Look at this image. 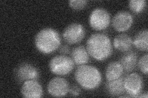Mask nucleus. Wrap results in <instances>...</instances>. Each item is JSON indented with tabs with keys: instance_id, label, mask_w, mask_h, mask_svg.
Instances as JSON below:
<instances>
[{
	"instance_id": "obj_1",
	"label": "nucleus",
	"mask_w": 148,
	"mask_h": 98,
	"mask_svg": "<svg viewBox=\"0 0 148 98\" xmlns=\"http://www.w3.org/2000/svg\"><path fill=\"white\" fill-rule=\"evenodd\" d=\"M86 50L92 58L102 62L112 55V44L108 36L103 33H95L86 41Z\"/></svg>"
},
{
	"instance_id": "obj_2",
	"label": "nucleus",
	"mask_w": 148,
	"mask_h": 98,
	"mask_svg": "<svg viewBox=\"0 0 148 98\" xmlns=\"http://www.w3.org/2000/svg\"><path fill=\"white\" fill-rule=\"evenodd\" d=\"M74 77L79 85L86 90H94L102 82L99 70L91 65H81L76 69Z\"/></svg>"
},
{
	"instance_id": "obj_3",
	"label": "nucleus",
	"mask_w": 148,
	"mask_h": 98,
	"mask_svg": "<svg viewBox=\"0 0 148 98\" xmlns=\"http://www.w3.org/2000/svg\"><path fill=\"white\" fill-rule=\"evenodd\" d=\"M61 39L59 32L52 28H45L40 30L35 36V44L40 52L49 54L59 49Z\"/></svg>"
},
{
	"instance_id": "obj_4",
	"label": "nucleus",
	"mask_w": 148,
	"mask_h": 98,
	"mask_svg": "<svg viewBox=\"0 0 148 98\" xmlns=\"http://www.w3.org/2000/svg\"><path fill=\"white\" fill-rule=\"evenodd\" d=\"M50 71L57 76H67L74 68V63L71 58L65 55L53 57L49 63Z\"/></svg>"
},
{
	"instance_id": "obj_5",
	"label": "nucleus",
	"mask_w": 148,
	"mask_h": 98,
	"mask_svg": "<svg viewBox=\"0 0 148 98\" xmlns=\"http://www.w3.org/2000/svg\"><path fill=\"white\" fill-rule=\"evenodd\" d=\"M110 15L108 10L103 7H96L92 10L89 17V23L92 29L103 31L109 26Z\"/></svg>"
},
{
	"instance_id": "obj_6",
	"label": "nucleus",
	"mask_w": 148,
	"mask_h": 98,
	"mask_svg": "<svg viewBox=\"0 0 148 98\" xmlns=\"http://www.w3.org/2000/svg\"><path fill=\"white\" fill-rule=\"evenodd\" d=\"M84 26L79 23H72L66 27L62 32L64 41L69 44L79 43L85 36Z\"/></svg>"
},
{
	"instance_id": "obj_7",
	"label": "nucleus",
	"mask_w": 148,
	"mask_h": 98,
	"mask_svg": "<svg viewBox=\"0 0 148 98\" xmlns=\"http://www.w3.org/2000/svg\"><path fill=\"white\" fill-rule=\"evenodd\" d=\"M125 91L130 97H138L143 90V82L140 74L133 72L123 79Z\"/></svg>"
},
{
	"instance_id": "obj_8",
	"label": "nucleus",
	"mask_w": 148,
	"mask_h": 98,
	"mask_svg": "<svg viewBox=\"0 0 148 98\" xmlns=\"http://www.w3.org/2000/svg\"><path fill=\"white\" fill-rule=\"evenodd\" d=\"M69 85L66 79L56 77L50 80L47 85V91L53 97L66 96L69 91Z\"/></svg>"
},
{
	"instance_id": "obj_9",
	"label": "nucleus",
	"mask_w": 148,
	"mask_h": 98,
	"mask_svg": "<svg viewBox=\"0 0 148 98\" xmlns=\"http://www.w3.org/2000/svg\"><path fill=\"white\" fill-rule=\"evenodd\" d=\"M133 23V17L130 13L125 11L117 12L112 18V25L115 31L125 32L132 27Z\"/></svg>"
},
{
	"instance_id": "obj_10",
	"label": "nucleus",
	"mask_w": 148,
	"mask_h": 98,
	"mask_svg": "<svg viewBox=\"0 0 148 98\" xmlns=\"http://www.w3.org/2000/svg\"><path fill=\"white\" fill-rule=\"evenodd\" d=\"M15 77L20 82L36 80L39 72L35 66L29 63H22L15 69Z\"/></svg>"
},
{
	"instance_id": "obj_11",
	"label": "nucleus",
	"mask_w": 148,
	"mask_h": 98,
	"mask_svg": "<svg viewBox=\"0 0 148 98\" xmlns=\"http://www.w3.org/2000/svg\"><path fill=\"white\" fill-rule=\"evenodd\" d=\"M21 93L25 98H40L43 96V88L36 80H27L23 83Z\"/></svg>"
},
{
	"instance_id": "obj_12",
	"label": "nucleus",
	"mask_w": 148,
	"mask_h": 98,
	"mask_svg": "<svg viewBox=\"0 0 148 98\" xmlns=\"http://www.w3.org/2000/svg\"><path fill=\"white\" fill-rule=\"evenodd\" d=\"M133 44L132 38L127 34H118L113 41L114 48L122 52H127L130 50Z\"/></svg>"
},
{
	"instance_id": "obj_13",
	"label": "nucleus",
	"mask_w": 148,
	"mask_h": 98,
	"mask_svg": "<svg viewBox=\"0 0 148 98\" xmlns=\"http://www.w3.org/2000/svg\"><path fill=\"white\" fill-rule=\"evenodd\" d=\"M71 58L73 63L78 66L84 65L88 63L89 54L84 46L79 45L73 48L71 52Z\"/></svg>"
},
{
	"instance_id": "obj_14",
	"label": "nucleus",
	"mask_w": 148,
	"mask_h": 98,
	"mask_svg": "<svg viewBox=\"0 0 148 98\" xmlns=\"http://www.w3.org/2000/svg\"><path fill=\"white\" fill-rule=\"evenodd\" d=\"M120 63L121 64L123 70L125 71H133L136 68L138 63L137 54L133 51L127 52L122 56Z\"/></svg>"
},
{
	"instance_id": "obj_15",
	"label": "nucleus",
	"mask_w": 148,
	"mask_h": 98,
	"mask_svg": "<svg viewBox=\"0 0 148 98\" xmlns=\"http://www.w3.org/2000/svg\"><path fill=\"white\" fill-rule=\"evenodd\" d=\"M123 72V69L120 62H112L108 64L106 68V78L107 81L116 80L122 77Z\"/></svg>"
},
{
	"instance_id": "obj_16",
	"label": "nucleus",
	"mask_w": 148,
	"mask_h": 98,
	"mask_svg": "<svg viewBox=\"0 0 148 98\" xmlns=\"http://www.w3.org/2000/svg\"><path fill=\"white\" fill-rule=\"evenodd\" d=\"M106 90L111 96H119L125 91L123 79L121 77L116 80L107 81L106 83Z\"/></svg>"
},
{
	"instance_id": "obj_17",
	"label": "nucleus",
	"mask_w": 148,
	"mask_h": 98,
	"mask_svg": "<svg viewBox=\"0 0 148 98\" xmlns=\"http://www.w3.org/2000/svg\"><path fill=\"white\" fill-rule=\"evenodd\" d=\"M133 44L138 50L147 52L148 50L147 30L145 29L139 31L134 38Z\"/></svg>"
},
{
	"instance_id": "obj_18",
	"label": "nucleus",
	"mask_w": 148,
	"mask_h": 98,
	"mask_svg": "<svg viewBox=\"0 0 148 98\" xmlns=\"http://www.w3.org/2000/svg\"><path fill=\"white\" fill-rule=\"evenodd\" d=\"M129 7L132 11L136 14H140L144 11L146 6L145 0H131L128 3Z\"/></svg>"
},
{
	"instance_id": "obj_19",
	"label": "nucleus",
	"mask_w": 148,
	"mask_h": 98,
	"mask_svg": "<svg viewBox=\"0 0 148 98\" xmlns=\"http://www.w3.org/2000/svg\"><path fill=\"white\" fill-rule=\"evenodd\" d=\"M148 55L147 53L143 55L142 57L139 59L138 62V66L140 69L142 73L145 75H147L148 72Z\"/></svg>"
},
{
	"instance_id": "obj_20",
	"label": "nucleus",
	"mask_w": 148,
	"mask_h": 98,
	"mask_svg": "<svg viewBox=\"0 0 148 98\" xmlns=\"http://www.w3.org/2000/svg\"><path fill=\"white\" fill-rule=\"evenodd\" d=\"M88 1L86 0H71L69 1V6L73 10H81L87 5Z\"/></svg>"
},
{
	"instance_id": "obj_21",
	"label": "nucleus",
	"mask_w": 148,
	"mask_h": 98,
	"mask_svg": "<svg viewBox=\"0 0 148 98\" xmlns=\"http://www.w3.org/2000/svg\"><path fill=\"white\" fill-rule=\"evenodd\" d=\"M69 93L73 96H78L81 93V90L76 85H73L69 88Z\"/></svg>"
},
{
	"instance_id": "obj_22",
	"label": "nucleus",
	"mask_w": 148,
	"mask_h": 98,
	"mask_svg": "<svg viewBox=\"0 0 148 98\" xmlns=\"http://www.w3.org/2000/svg\"><path fill=\"white\" fill-rule=\"evenodd\" d=\"M59 52L62 55H67L70 52V47L68 45H63L59 49Z\"/></svg>"
},
{
	"instance_id": "obj_23",
	"label": "nucleus",
	"mask_w": 148,
	"mask_h": 98,
	"mask_svg": "<svg viewBox=\"0 0 148 98\" xmlns=\"http://www.w3.org/2000/svg\"><path fill=\"white\" fill-rule=\"evenodd\" d=\"M148 97V95H147V92H145L144 93H141V94L138 96V97H145V98H147Z\"/></svg>"
}]
</instances>
